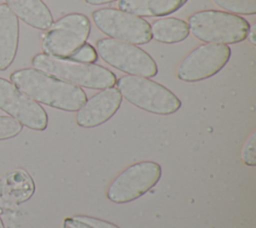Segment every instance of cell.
<instances>
[{
    "mask_svg": "<svg viewBox=\"0 0 256 228\" xmlns=\"http://www.w3.org/2000/svg\"><path fill=\"white\" fill-rule=\"evenodd\" d=\"M10 81L37 103L62 111H78L87 100L81 87L34 68L15 70L10 74Z\"/></svg>",
    "mask_w": 256,
    "mask_h": 228,
    "instance_id": "cell-1",
    "label": "cell"
},
{
    "mask_svg": "<svg viewBox=\"0 0 256 228\" xmlns=\"http://www.w3.org/2000/svg\"><path fill=\"white\" fill-rule=\"evenodd\" d=\"M34 69L60 80L95 90H103L116 84V75L108 68L94 64L78 62L69 58H57L37 53L31 59Z\"/></svg>",
    "mask_w": 256,
    "mask_h": 228,
    "instance_id": "cell-2",
    "label": "cell"
},
{
    "mask_svg": "<svg viewBox=\"0 0 256 228\" xmlns=\"http://www.w3.org/2000/svg\"><path fill=\"white\" fill-rule=\"evenodd\" d=\"M192 35L205 43L236 44L246 39L250 23L243 17L220 10H201L188 17Z\"/></svg>",
    "mask_w": 256,
    "mask_h": 228,
    "instance_id": "cell-3",
    "label": "cell"
},
{
    "mask_svg": "<svg viewBox=\"0 0 256 228\" xmlns=\"http://www.w3.org/2000/svg\"><path fill=\"white\" fill-rule=\"evenodd\" d=\"M117 89L129 103L156 115H170L181 108V100L167 87L151 79L123 75L116 80Z\"/></svg>",
    "mask_w": 256,
    "mask_h": 228,
    "instance_id": "cell-4",
    "label": "cell"
},
{
    "mask_svg": "<svg viewBox=\"0 0 256 228\" xmlns=\"http://www.w3.org/2000/svg\"><path fill=\"white\" fill-rule=\"evenodd\" d=\"M91 22L82 13H70L52 23L42 39V53L57 57L69 58L88 39Z\"/></svg>",
    "mask_w": 256,
    "mask_h": 228,
    "instance_id": "cell-5",
    "label": "cell"
},
{
    "mask_svg": "<svg viewBox=\"0 0 256 228\" xmlns=\"http://www.w3.org/2000/svg\"><path fill=\"white\" fill-rule=\"evenodd\" d=\"M161 176L162 168L157 162L145 160L134 163L112 180L106 190V196L116 204L132 202L151 190Z\"/></svg>",
    "mask_w": 256,
    "mask_h": 228,
    "instance_id": "cell-6",
    "label": "cell"
},
{
    "mask_svg": "<svg viewBox=\"0 0 256 228\" xmlns=\"http://www.w3.org/2000/svg\"><path fill=\"white\" fill-rule=\"evenodd\" d=\"M96 51L104 62L127 75L150 78L158 73L152 56L134 44L101 38L96 42Z\"/></svg>",
    "mask_w": 256,
    "mask_h": 228,
    "instance_id": "cell-7",
    "label": "cell"
},
{
    "mask_svg": "<svg viewBox=\"0 0 256 228\" xmlns=\"http://www.w3.org/2000/svg\"><path fill=\"white\" fill-rule=\"evenodd\" d=\"M96 27L112 39L134 45L151 41V26L142 17L115 8H101L92 12Z\"/></svg>",
    "mask_w": 256,
    "mask_h": 228,
    "instance_id": "cell-8",
    "label": "cell"
},
{
    "mask_svg": "<svg viewBox=\"0 0 256 228\" xmlns=\"http://www.w3.org/2000/svg\"><path fill=\"white\" fill-rule=\"evenodd\" d=\"M231 57V49L225 44L205 43L197 46L179 63L176 76L183 82H198L221 71Z\"/></svg>",
    "mask_w": 256,
    "mask_h": 228,
    "instance_id": "cell-9",
    "label": "cell"
},
{
    "mask_svg": "<svg viewBox=\"0 0 256 228\" xmlns=\"http://www.w3.org/2000/svg\"><path fill=\"white\" fill-rule=\"evenodd\" d=\"M0 109L29 129L44 131L48 126L45 109L21 92L11 81L2 77H0Z\"/></svg>",
    "mask_w": 256,
    "mask_h": 228,
    "instance_id": "cell-10",
    "label": "cell"
},
{
    "mask_svg": "<svg viewBox=\"0 0 256 228\" xmlns=\"http://www.w3.org/2000/svg\"><path fill=\"white\" fill-rule=\"evenodd\" d=\"M122 104V95L115 87H109L91 96L77 111L75 121L82 128L98 127L110 120Z\"/></svg>",
    "mask_w": 256,
    "mask_h": 228,
    "instance_id": "cell-11",
    "label": "cell"
},
{
    "mask_svg": "<svg viewBox=\"0 0 256 228\" xmlns=\"http://www.w3.org/2000/svg\"><path fill=\"white\" fill-rule=\"evenodd\" d=\"M19 36V19L6 3H0V71L7 70L14 62Z\"/></svg>",
    "mask_w": 256,
    "mask_h": 228,
    "instance_id": "cell-12",
    "label": "cell"
},
{
    "mask_svg": "<svg viewBox=\"0 0 256 228\" xmlns=\"http://www.w3.org/2000/svg\"><path fill=\"white\" fill-rule=\"evenodd\" d=\"M35 192L31 175L22 168L7 171L0 181V195L3 200L16 205L28 201Z\"/></svg>",
    "mask_w": 256,
    "mask_h": 228,
    "instance_id": "cell-13",
    "label": "cell"
},
{
    "mask_svg": "<svg viewBox=\"0 0 256 228\" xmlns=\"http://www.w3.org/2000/svg\"><path fill=\"white\" fill-rule=\"evenodd\" d=\"M5 3L18 19L32 28L47 30L54 22L50 9L42 0H5Z\"/></svg>",
    "mask_w": 256,
    "mask_h": 228,
    "instance_id": "cell-14",
    "label": "cell"
},
{
    "mask_svg": "<svg viewBox=\"0 0 256 228\" xmlns=\"http://www.w3.org/2000/svg\"><path fill=\"white\" fill-rule=\"evenodd\" d=\"M187 0H119V10L139 17H162L179 10Z\"/></svg>",
    "mask_w": 256,
    "mask_h": 228,
    "instance_id": "cell-15",
    "label": "cell"
},
{
    "mask_svg": "<svg viewBox=\"0 0 256 228\" xmlns=\"http://www.w3.org/2000/svg\"><path fill=\"white\" fill-rule=\"evenodd\" d=\"M190 34L186 21L165 17L155 20L151 26V35L154 40L164 44H175L184 41Z\"/></svg>",
    "mask_w": 256,
    "mask_h": 228,
    "instance_id": "cell-16",
    "label": "cell"
},
{
    "mask_svg": "<svg viewBox=\"0 0 256 228\" xmlns=\"http://www.w3.org/2000/svg\"><path fill=\"white\" fill-rule=\"evenodd\" d=\"M214 4L235 15H254L256 0H212Z\"/></svg>",
    "mask_w": 256,
    "mask_h": 228,
    "instance_id": "cell-17",
    "label": "cell"
},
{
    "mask_svg": "<svg viewBox=\"0 0 256 228\" xmlns=\"http://www.w3.org/2000/svg\"><path fill=\"white\" fill-rule=\"evenodd\" d=\"M22 129L23 125L13 117L0 115V141L18 136Z\"/></svg>",
    "mask_w": 256,
    "mask_h": 228,
    "instance_id": "cell-18",
    "label": "cell"
},
{
    "mask_svg": "<svg viewBox=\"0 0 256 228\" xmlns=\"http://www.w3.org/2000/svg\"><path fill=\"white\" fill-rule=\"evenodd\" d=\"M241 160L247 166H255L256 165V131L254 130L245 144L243 145L241 151Z\"/></svg>",
    "mask_w": 256,
    "mask_h": 228,
    "instance_id": "cell-19",
    "label": "cell"
},
{
    "mask_svg": "<svg viewBox=\"0 0 256 228\" xmlns=\"http://www.w3.org/2000/svg\"><path fill=\"white\" fill-rule=\"evenodd\" d=\"M69 59L83 63H95L98 60V53L91 44L84 43L69 57Z\"/></svg>",
    "mask_w": 256,
    "mask_h": 228,
    "instance_id": "cell-20",
    "label": "cell"
},
{
    "mask_svg": "<svg viewBox=\"0 0 256 228\" xmlns=\"http://www.w3.org/2000/svg\"><path fill=\"white\" fill-rule=\"evenodd\" d=\"M74 217L88 223L93 228H120L119 226H117L116 224H114L112 222H109V221H106V220H103V219H100L97 217H93V216L77 215Z\"/></svg>",
    "mask_w": 256,
    "mask_h": 228,
    "instance_id": "cell-21",
    "label": "cell"
},
{
    "mask_svg": "<svg viewBox=\"0 0 256 228\" xmlns=\"http://www.w3.org/2000/svg\"><path fill=\"white\" fill-rule=\"evenodd\" d=\"M62 228H93L88 223L75 217H66L63 220Z\"/></svg>",
    "mask_w": 256,
    "mask_h": 228,
    "instance_id": "cell-22",
    "label": "cell"
},
{
    "mask_svg": "<svg viewBox=\"0 0 256 228\" xmlns=\"http://www.w3.org/2000/svg\"><path fill=\"white\" fill-rule=\"evenodd\" d=\"M246 38H248V41L251 45H256V24L250 26Z\"/></svg>",
    "mask_w": 256,
    "mask_h": 228,
    "instance_id": "cell-23",
    "label": "cell"
},
{
    "mask_svg": "<svg viewBox=\"0 0 256 228\" xmlns=\"http://www.w3.org/2000/svg\"><path fill=\"white\" fill-rule=\"evenodd\" d=\"M84 1L89 5H103V4L112 3L116 0H84Z\"/></svg>",
    "mask_w": 256,
    "mask_h": 228,
    "instance_id": "cell-24",
    "label": "cell"
},
{
    "mask_svg": "<svg viewBox=\"0 0 256 228\" xmlns=\"http://www.w3.org/2000/svg\"><path fill=\"white\" fill-rule=\"evenodd\" d=\"M0 228H5V226H4V223H3L2 219H1V217H0Z\"/></svg>",
    "mask_w": 256,
    "mask_h": 228,
    "instance_id": "cell-25",
    "label": "cell"
}]
</instances>
